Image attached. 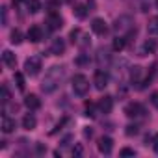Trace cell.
<instances>
[{
	"label": "cell",
	"mask_w": 158,
	"mask_h": 158,
	"mask_svg": "<svg viewBox=\"0 0 158 158\" xmlns=\"http://www.w3.org/2000/svg\"><path fill=\"white\" fill-rule=\"evenodd\" d=\"M63 78H65V67L61 65H54L47 71L45 78H43V82H41V91L43 93H52L60 88V84L63 82Z\"/></svg>",
	"instance_id": "cell-1"
},
{
	"label": "cell",
	"mask_w": 158,
	"mask_h": 158,
	"mask_svg": "<svg viewBox=\"0 0 158 158\" xmlns=\"http://www.w3.org/2000/svg\"><path fill=\"white\" fill-rule=\"evenodd\" d=\"M88 89H89L88 78H86L84 74H74V76H73V91H74L76 95L84 97V95L88 93Z\"/></svg>",
	"instance_id": "cell-2"
},
{
	"label": "cell",
	"mask_w": 158,
	"mask_h": 158,
	"mask_svg": "<svg viewBox=\"0 0 158 158\" xmlns=\"http://www.w3.org/2000/svg\"><path fill=\"white\" fill-rule=\"evenodd\" d=\"M132 24H134V21H132L128 15H121L119 19H115V23H114V30H115L119 35H123V34H127V32L132 30Z\"/></svg>",
	"instance_id": "cell-3"
},
{
	"label": "cell",
	"mask_w": 158,
	"mask_h": 158,
	"mask_svg": "<svg viewBox=\"0 0 158 158\" xmlns=\"http://www.w3.org/2000/svg\"><path fill=\"white\" fill-rule=\"evenodd\" d=\"M39 71H41V58L39 56H30L24 61V73L30 74V76H35V74H39Z\"/></svg>",
	"instance_id": "cell-4"
},
{
	"label": "cell",
	"mask_w": 158,
	"mask_h": 158,
	"mask_svg": "<svg viewBox=\"0 0 158 158\" xmlns=\"http://www.w3.org/2000/svg\"><path fill=\"white\" fill-rule=\"evenodd\" d=\"M47 24H48L50 30H60V28L63 26V19L60 17V13L50 11V13H48V19H47Z\"/></svg>",
	"instance_id": "cell-5"
},
{
	"label": "cell",
	"mask_w": 158,
	"mask_h": 158,
	"mask_svg": "<svg viewBox=\"0 0 158 158\" xmlns=\"http://www.w3.org/2000/svg\"><path fill=\"white\" fill-rule=\"evenodd\" d=\"M97 147H99V151H101L102 154H110L112 149H114V139H112L110 136H102V138L99 139Z\"/></svg>",
	"instance_id": "cell-6"
},
{
	"label": "cell",
	"mask_w": 158,
	"mask_h": 158,
	"mask_svg": "<svg viewBox=\"0 0 158 158\" xmlns=\"http://www.w3.org/2000/svg\"><path fill=\"white\" fill-rule=\"evenodd\" d=\"M26 37H28L30 43H39V41L43 39V30H41V26H37V24H35V26H30Z\"/></svg>",
	"instance_id": "cell-7"
},
{
	"label": "cell",
	"mask_w": 158,
	"mask_h": 158,
	"mask_svg": "<svg viewBox=\"0 0 158 158\" xmlns=\"http://www.w3.org/2000/svg\"><path fill=\"white\" fill-rule=\"evenodd\" d=\"M125 114H127L128 117H139V115L143 114V106H141L139 102H130V104L125 106Z\"/></svg>",
	"instance_id": "cell-8"
},
{
	"label": "cell",
	"mask_w": 158,
	"mask_h": 158,
	"mask_svg": "<svg viewBox=\"0 0 158 158\" xmlns=\"http://www.w3.org/2000/svg\"><path fill=\"white\" fill-rule=\"evenodd\" d=\"M108 74L104 73V71H97L95 73V78H93V82H95V88L97 89H104L106 86H108Z\"/></svg>",
	"instance_id": "cell-9"
},
{
	"label": "cell",
	"mask_w": 158,
	"mask_h": 158,
	"mask_svg": "<svg viewBox=\"0 0 158 158\" xmlns=\"http://www.w3.org/2000/svg\"><path fill=\"white\" fill-rule=\"evenodd\" d=\"M91 30L97 34V35H104L106 34V30H108V26H106V23H104V19H93L91 21Z\"/></svg>",
	"instance_id": "cell-10"
},
{
	"label": "cell",
	"mask_w": 158,
	"mask_h": 158,
	"mask_svg": "<svg viewBox=\"0 0 158 158\" xmlns=\"http://www.w3.org/2000/svg\"><path fill=\"white\" fill-rule=\"evenodd\" d=\"M112 108H114V99H112L110 95H104V97L99 101V110H101L102 114H110Z\"/></svg>",
	"instance_id": "cell-11"
},
{
	"label": "cell",
	"mask_w": 158,
	"mask_h": 158,
	"mask_svg": "<svg viewBox=\"0 0 158 158\" xmlns=\"http://www.w3.org/2000/svg\"><path fill=\"white\" fill-rule=\"evenodd\" d=\"M97 63H99L101 69H106V67H108V63H110V54H108L106 48H99V52H97Z\"/></svg>",
	"instance_id": "cell-12"
},
{
	"label": "cell",
	"mask_w": 158,
	"mask_h": 158,
	"mask_svg": "<svg viewBox=\"0 0 158 158\" xmlns=\"http://www.w3.org/2000/svg\"><path fill=\"white\" fill-rule=\"evenodd\" d=\"M2 61H4L6 67H10V69H15V65H17V58H15V54H13L11 50H4V52H2Z\"/></svg>",
	"instance_id": "cell-13"
},
{
	"label": "cell",
	"mask_w": 158,
	"mask_h": 158,
	"mask_svg": "<svg viewBox=\"0 0 158 158\" xmlns=\"http://www.w3.org/2000/svg\"><path fill=\"white\" fill-rule=\"evenodd\" d=\"M24 104H26L28 110H39V108H41V101H39L37 95H26Z\"/></svg>",
	"instance_id": "cell-14"
},
{
	"label": "cell",
	"mask_w": 158,
	"mask_h": 158,
	"mask_svg": "<svg viewBox=\"0 0 158 158\" xmlns=\"http://www.w3.org/2000/svg\"><path fill=\"white\" fill-rule=\"evenodd\" d=\"M63 50H65V43H63V39H54L52 45H50V54L60 56V54H63Z\"/></svg>",
	"instance_id": "cell-15"
},
{
	"label": "cell",
	"mask_w": 158,
	"mask_h": 158,
	"mask_svg": "<svg viewBox=\"0 0 158 158\" xmlns=\"http://www.w3.org/2000/svg\"><path fill=\"white\" fill-rule=\"evenodd\" d=\"M35 125H37V119L34 117V114H26V115L23 117V128H24V130H34Z\"/></svg>",
	"instance_id": "cell-16"
},
{
	"label": "cell",
	"mask_w": 158,
	"mask_h": 158,
	"mask_svg": "<svg viewBox=\"0 0 158 158\" xmlns=\"http://www.w3.org/2000/svg\"><path fill=\"white\" fill-rule=\"evenodd\" d=\"M13 130H15V121L10 119L8 115H4V117H2V132H4V134H10V132H13Z\"/></svg>",
	"instance_id": "cell-17"
},
{
	"label": "cell",
	"mask_w": 158,
	"mask_h": 158,
	"mask_svg": "<svg viewBox=\"0 0 158 158\" xmlns=\"http://www.w3.org/2000/svg\"><path fill=\"white\" fill-rule=\"evenodd\" d=\"M125 45H127V37H125V35H117V37L114 39V43H112V48H114L115 52H121V50L125 48Z\"/></svg>",
	"instance_id": "cell-18"
},
{
	"label": "cell",
	"mask_w": 158,
	"mask_h": 158,
	"mask_svg": "<svg viewBox=\"0 0 158 158\" xmlns=\"http://www.w3.org/2000/svg\"><path fill=\"white\" fill-rule=\"evenodd\" d=\"M147 32L151 35H158V17H152L147 24Z\"/></svg>",
	"instance_id": "cell-19"
},
{
	"label": "cell",
	"mask_w": 158,
	"mask_h": 158,
	"mask_svg": "<svg viewBox=\"0 0 158 158\" xmlns=\"http://www.w3.org/2000/svg\"><path fill=\"white\" fill-rule=\"evenodd\" d=\"M26 6H28V11L30 13H37L41 10V2H39V0H28Z\"/></svg>",
	"instance_id": "cell-20"
},
{
	"label": "cell",
	"mask_w": 158,
	"mask_h": 158,
	"mask_svg": "<svg viewBox=\"0 0 158 158\" xmlns=\"http://www.w3.org/2000/svg\"><path fill=\"white\" fill-rule=\"evenodd\" d=\"M154 50H156V41H154V39L145 41V45H143V52H145V54H152Z\"/></svg>",
	"instance_id": "cell-21"
},
{
	"label": "cell",
	"mask_w": 158,
	"mask_h": 158,
	"mask_svg": "<svg viewBox=\"0 0 158 158\" xmlns=\"http://www.w3.org/2000/svg\"><path fill=\"white\" fill-rule=\"evenodd\" d=\"M10 41H11L13 45H19V43L23 41V34H21V30H13V32L10 34Z\"/></svg>",
	"instance_id": "cell-22"
},
{
	"label": "cell",
	"mask_w": 158,
	"mask_h": 158,
	"mask_svg": "<svg viewBox=\"0 0 158 158\" xmlns=\"http://www.w3.org/2000/svg\"><path fill=\"white\" fill-rule=\"evenodd\" d=\"M74 15L78 17V19H84L86 15H88V10H86V6H74Z\"/></svg>",
	"instance_id": "cell-23"
},
{
	"label": "cell",
	"mask_w": 158,
	"mask_h": 158,
	"mask_svg": "<svg viewBox=\"0 0 158 158\" xmlns=\"http://www.w3.org/2000/svg\"><path fill=\"white\" fill-rule=\"evenodd\" d=\"M139 76H141V67H132V71H130V80L132 82H138Z\"/></svg>",
	"instance_id": "cell-24"
},
{
	"label": "cell",
	"mask_w": 158,
	"mask_h": 158,
	"mask_svg": "<svg viewBox=\"0 0 158 158\" xmlns=\"http://www.w3.org/2000/svg\"><path fill=\"white\" fill-rule=\"evenodd\" d=\"M76 65H89V54H80L76 58Z\"/></svg>",
	"instance_id": "cell-25"
},
{
	"label": "cell",
	"mask_w": 158,
	"mask_h": 158,
	"mask_svg": "<svg viewBox=\"0 0 158 158\" xmlns=\"http://www.w3.org/2000/svg\"><path fill=\"white\" fill-rule=\"evenodd\" d=\"M15 82H17V88L21 89V91H24V76L21 74V73H15Z\"/></svg>",
	"instance_id": "cell-26"
},
{
	"label": "cell",
	"mask_w": 158,
	"mask_h": 158,
	"mask_svg": "<svg viewBox=\"0 0 158 158\" xmlns=\"http://www.w3.org/2000/svg\"><path fill=\"white\" fill-rule=\"evenodd\" d=\"M86 115L88 117H95V104L93 102H86Z\"/></svg>",
	"instance_id": "cell-27"
},
{
	"label": "cell",
	"mask_w": 158,
	"mask_h": 158,
	"mask_svg": "<svg viewBox=\"0 0 158 158\" xmlns=\"http://www.w3.org/2000/svg\"><path fill=\"white\" fill-rule=\"evenodd\" d=\"M10 102V91H8V88L6 86H2V104L6 106Z\"/></svg>",
	"instance_id": "cell-28"
},
{
	"label": "cell",
	"mask_w": 158,
	"mask_h": 158,
	"mask_svg": "<svg viewBox=\"0 0 158 158\" xmlns=\"http://www.w3.org/2000/svg\"><path fill=\"white\" fill-rule=\"evenodd\" d=\"M0 13H2V26H6L8 24V8L2 6V8H0Z\"/></svg>",
	"instance_id": "cell-29"
},
{
	"label": "cell",
	"mask_w": 158,
	"mask_h": 158,
	"mask_svg": "<svg viewBox=\"0 0 158 158\" xmlns=\"http://www.w3.org/2000/svg\"><path fill=\"white\" fill-rule=\"evenodd\" d=\"M132 134H138V127L136 125H128L127 127V136H132Z\"/></svg>",
	"instance_id": "cell-30"
},
{
	"label": "cell",
	"mask_w": 158,
	"mask_h": 158,
	"mask_svg": "<svg viewBox=\"0 0 158 158\" xmlns=\"http://www.w3.org/2000/svg\"><path fill=\"white\" fill-rule=\"evenodd\" d=\"M121 156H134L136 152L132 151V149H128V147H125V149H121V152H119Z\"/></svg>",
	"instance_id": "cell-31"
},
{
	"label": "cell",
	"mask_w": 158,
	"mask_h": 158,
	"mask_svg": "<svg viewBox=\"0 0 158 158\" xmlns=\"http://www.w3.org/2000/svg\"><path fill=\"white\" fill-rule=\"evenodd\" d=\"M78 35H80V30L76 28V30H73V32H71V35H69V37H71V41H73V43H78V39H76Z\"/></svg>",
	"instance_id": "cell-32"
},
{
	"label": "cell",
	"mask_w": 158,
	"mask_h": 158,
	"mask_svg": "<svg viewBox=\"0 0 158 158\" xmlns=\"http://www.w3.org/2000/svg\"><path fill=\"white\" fill-rule=\"evenodd\" d=\"M73 156H82V145L73 147Z\"/></svg>",
	"instance_id": "cell-33"
},
{
	"label": "cell",
	"mask_w": 158,
	"mask_h": 158,
	"mask_svg": "<svg viewBox=\"0 0 158 158\" xmlns=\"http://www.w3.org/2000/svg\"><path fill=\"white\" fill-rule=\"evenodd\" d=\"M151 102H152V106L158 110V93H152V97H151Z\"/></svg>",
	"instance_id": "cell-34"
},
{
	"label": "cell",
	"mask_w": 158,
	"mask_h": 158,
	"mask_svg": "<svg viewBox=\"0 0 158 158\" xmlns=\"http://www.w3.org/2000/svg\"><path fill=\"white\" fill-rule=\"evenodd\" d=\"M152 149H154V152L158 154V134L152 138Z\"/></svg>",
	"instance_id": "cell-35"
},
{
	"label": "cell",
	"mask_w": 158,
	"mask_h": 158,
	"mask_svg": "<svg viewBox=\"0 0 158 158\" xmlns=\"http://www.w3.org/2000/svg\"><path fill=\"white\" fill-rule=\"evenodd\" d=\"M84 136H86V138H91V136H93V130H91V128H86V130H84Z\"/></svg>",
	"instance_id": "cell-36"
},
{
	"label": "cell",
	"mask_w": 158,
	"mask_h": 158,
	"mask_svg": "<svg viewBox=\"0 0 158 158\" xmlns=\"http://www.w3.org/2000/svg\"><path fill=\"white\" fill-rule=\"evenodd\" d=\"M156 6H158V0H156Z\"/></svg>",
	"instance_id": "cell-37"
}]
</instances>
